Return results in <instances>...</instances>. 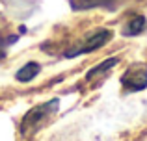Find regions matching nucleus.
Listing matches in <instances>:
<instances>
[{"instance_id": "nucleus-1", "label": "nucleus", "mask_w": 147, "mask_h": 141, "mask_svg": "<svg viewBox=\"0 0 147 141\" xmlns=\"http://www.w3.org/2000/svg\"><path fill=\"white\" fill-rule=\"evenodd\" d=\"M58 104H60V100H58V98H52V100L45 102V104H39V106H36V108H32L30 112H26V115L22 117V121H21V128H19L22 138H30L32 134H36L41 128V124L58 110Z\"/></svg>"}, {"instance_id": "nucleus-2", "label": "nucleus", "mask_w": 147, "mask_h": 141, "mask_svg": "<svg viewBox=\"0 0 147 141\" xmlns=\"http://www.w3.org/2000/svg\"><path fill=\"white\" fill-rule=\"evenodd\" d=\"M121 86L125 91H142L147 87V65L144 63H136V65L129 67L121 74Z\"/></svg>"}, {"instance_id": "nucleus-3", "label": "nucleus", "mask_w": 147, "mask_h": 141, "mask_svg": "<svg viewBox=\"0 0 147 141\" xmlns=\"http://www.w3.org/2000/svg\"><path fill=\"white\" fill-rule=\"evenodd\" d=\"M110 39H112V32H110V30H97L93 35L86 37L84 45L76 52H73V56H76V54H88V52L95 50V48H100V47H104Z\"/></svg>"}, {"instance_id": "nucleus-4", "label": "nucleus", "mask_w": 147, "mask_h": 141, "mask_svg": "<svg viewBox=\"0 0 147 141\" xmlns=\"http://www.w3.org/2000/svg\"><path fill=\"white\" fill-rule=\"evenodd\" d=\"M39 71H41V67L37 65L36 61H30V63H26L24 67H21V69L17 71L15 78H17L19 82H30V80H34L39 74Z\"/></svg>"}, {"instance_id": "nucleus-5", "label": "nucleus", "mask_w": 147, "mask_h": 141, "mask_svg": "<svg viewBox=\"0 0 147 141\" xmlns=\"http://www.w3.org/2000/svg\"><path fill=\"white\" fill-rule=\"evenodd\" d=\"M112 0H71V6L75 9H90L97 6H110Z\"/></svg>"}, {"instance_id": "nucleus-6", "label": "nucleus", "mask_w": 147, "mask_h": 141, "mask_svg": "<svg viewBox=\"0 0 147 141\" xmlns=\"http://www.w3.org/2000/svg\"><path fill=\"white\" fill-rule=\"evenodd\" d=\"M145 30V17H134L132 21L129 22V26H127V30L123 33L125 35H138V33H142Z\"/></svg>"}, {"instance_id": "nucleus-7", "label": "nucleus", "mask_w": 147, "mask_h": 141, "mask_svg": "<svg viewBox=\"0 0 147 141\" xmlns=\"http://www.w3.org/2000/svg\"><path fill=\"white\" fill-rule=\"evenodd\" d=\"M117 61H119L117 58H110V59H106V61L99 63V65L95 67V69H91L90 72H88V74H86V78L90 80V78H93L95 74H99V72H104V71H108V69H110L112 65H117Z\"/></svg>"}]
</instances>
